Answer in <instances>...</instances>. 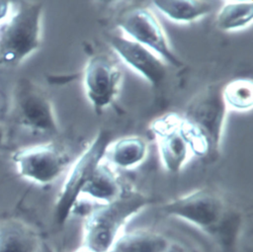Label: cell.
I'll return each instance as SVG.
<instances>
[{
    "label": "cell",
    "mask_w": 253,
    "mask_h": 252,
    "mask_svg": "<svg viewBox=\"0 0 253 252\" xmlns=\"http://www.w3.org/2000/svg\"><path fill=\"white\" fill-rule=\"evenodd\" d=\"M221 87L208 86L189 103L182 116V127L192 153L213 159L219 153L227 109Z\"/></svg>",
    "instance_id": "cell-1"
},
{
    "label": "cell",
    "mask_w": 253,
    "mask_h": 252,
    "mask_svg": "<svg viewBox=\"0 0 253 252\" xmlns=\"http://www.w3.org/2000/svg\"><path fill=\"white\" fill-rule=\"evenodd\" d=\"M149 199L136 191L123 192L110 203L95 208L83 226V244L88 252H106L120 236L129 218L142 210Z\"/></svg>",
    "instance_id": "cell-2"
},
{
    "label": "cell",
    "mask_w": 253,
    "mask_h": 252,
    "mask_svg": "<svg viewBox=\"0 0 253 252\" xmlns=\"http://www.w3.org/2000/svg\"><path fill=\"white\" fill-rule=\"evenodd\" d=\"M42 3L21 1L0 26V61L17 65L41 45Z\"/></svg>",
    "instance_id": "cell-3"
},
{
    "label": "cell",
    "mask_w": 253,
    "mask_h": 252,
    "mask_svg": "<svg viewBox=\"0 0 253 252\" xmlns=\"http://www.w3.org/2000/svg\"><path fill=\"white\" fill-rule=\"evenodd\" d=\"M111 139L112 136L108 130H99L72 164L54 208V220L57 224H63L70 215L83 188L106 156Z\"/></svg>",
    "instance_id": "cell-4"
},
{
    "label": "cell",
    "mask_w": 253,
    "mask_h": 252,
    "mask_svg": "<svg viewBox=\"0 0 253 252\" xmlns=\"http://www.w3.org/2000/svg\"><path fill=\"white\" fill-rule=\"evenodd\" d=\"M161 210L166 215L181 218L211 232L221 226L228 212L224 200L210 189H199L171 200Z\"/></svg>",
    "instance_id": "cell-5"
},
{
    "label": "cell",
    "mask_w": 253,
    "mask_h": 252,
    "mask_svg": "<svg viewBox=\"0 0 253 252\" xmlns=\"http://www.w3.org/2000/svg\"><path fill=\"white\" fill-rule=\"evenodd\" d=\"M14 110L22 126L42 134H58L59 126L50 100L30 79L18 81L14 91Z\"/></svg>",
    "instance_id": "cell-6"
},
{
    "label": "cell",
    "mask_w": 253,
    "mask_h": 252,
    "mask_svg": "<svg viewBox=\"0 0 253 252\" xmlns=\"http://www.w3.org/2000/svg\"><path fill=\"white\" fill-rule=\"evenodd\" d=\"M118 27L126 38L147 47L164 62L176 67L183 65V61L172 49L164 29L151 10L130 9L119 18Z\"/></svg>",
    "instance_id": "cell-7"
},
{
    "label": "cell",
    "mask_w": 253,
    "mask_h": 252,
    "mask_svg": "<svg viewBox=\"0 0 253 252\" xmlns=\"http://www.w3.org/2000/svg\"><path fill=\"white\" fill-rule=\"evenodd\" d=\"M12 159L22 177L42 185L56 180L68 163L66 153L53 142L19 149Z\"/></svg>",
    "instance_id": "cell-8"
},
{
    "label": "cell",
    "mask_w": 253,
    "mask_h": 252,
    "mask_svg": "<svg viewBox=\"0 0 253 252\" xmlns=\"http://www.w3.org/2000/svg\"><path fill=\"white\" fill-rule=\"evenodd\" d=\"M164 168L173 174L179 173L193 155L182 127V116L176 113L156 118L149 126Z\"/></svg>",
    "instance_id": "cell-9"
},
{
    "label": "cell",
    "mask_w": 253,
    "mask_h": 252,
    "mask_svg": "<svg viewBox=\"0 0 253 252\" xmlns=\"http://www.w3.org/2000/svg\"><path fill=\"white\" fill-rule=\"evenodd\" d=\"M121 82L122 72L109 56L96 54L87 61L83 85L86 97L96 112H102L114 102Z\"/></svg>",
    "instance_id": "cell-10"
},
{
    "label": "cell",
    "mask_w": 253,
    "mask_h": 252,
    "mask_svg": "<svg viewBox=\"0 0 253 252\" xmlns=\"http://www.w3.org/2000/svg\"><path fill=\"white\" fill-rule=\"evenodd\" d=\"M108 41L118 56L149 84L157 87L165 79L167 66L150 49L123 36L111 35Z\"/></svg>",
    "instance_id": "cell-11"
},
{
    "label": "cell",
    "mask_w": 253,
    "mask_h": 252,
    "mask_svg": "<svg viewBox=\"0 0 253 252\" xmlns=\"http://www.w3.org/2000/svg\"><path fill=\"white\" fill-rule=\"evenodd\" d=\"M170 248L171 242L163 234L136 229L120 235L106 252H168Z\"/></svg>",
    "instance_id": "cell-12"
},
{
    "label": "cell",
    "mask_w": 253,
    "mask_h": 252,
    "mask_svg": "<svg viewBox=\"0 0 253 252\" xmlns=\"http://www.w3.org/2000/svg\"><path fill=\"white\" fill-rule=\"evenodd\" d=\"M155 9L172 22L189 24L204 18L212 11L209 0H159L153 1Z\"/></svg>",
    "instance_id": "cell-13"
},
{
    "label": "cell",
    "mask_w": 253,
    "mask_h": 252,
    "mask_svg": "<svg viewBox=\"0 0 253 252\" xmlns=\"http://www.w3.org/2000/svg\"><path fill=\"white\" fill-rule=\"evenodd\" d=\"M106 155L109 157L110 164L118 168H133L146 158L147 143L139 136H125L111 142Z\"/></svg>",
    "instance_id": "cell-14"
},
{
    "label": "cell",
    "mask_w": 253,
    "mask_h": 252,
    "mask_svg": "<svg viewBox=\"0 0 253 252\" xmlns=\"http://www.w3.org/2000/svg\"><path fill=\"white\" fill-rule=\"evenodd\" d=\"M39 238L26 224L7 220L0 225V252H37Z\"/></svg>",
    "instance_id": "cell-15"
},
{
    "label": "cell",
    "mask_w": 253,
    "mask_h": 252,
    "mask_svg": "<svg viewBox=\"0 0 253 252\" xmlns=\"http://www.w3.org/2000/svg\"><path fill=\"white\" fill-rule=\"evenodd\" d=\"M122 193L123 191L118 176L111 165L103 161L99 164L82 190L83 195H87L104 204L114 201Z\"/></svg>",
    "instance_id": "cell-16"
},
{
    "label": "cell",
    "mask_w": 253,
    "mask_h": 252,
    "mask_svg": "<svg viewBox=\"0 0 253 252\" xmlns=\"http://www.w3.org/2000/svg\"><path fill=\"white\" fill-rule=\"evenodd\" d=\"M253 20V1H225L216 14L215 23L223 32L246 29Z\"/></svg>",
    "instance_id": "cell-17"
},
{
    "label": "cell",
    "mask_w": 253,
    "mask_h": 252,
    "mask_svg": "<svg viewBox=\"0 0 253 252\" xmlns=\"http://www.w3.org/2000/svg\"><path fill=\"white\" fill-rule=\"evenodd\" d=\"M221 97L227 111L247 112L253 107V82L236 78L221 87Z\"/></svg>",
    "instance_id": "cell-18"
},
{
    "label": "cell",
    "mask_w": 253,
    "mask_h": 252,
    "mask_svg": "<svg viewBox=\"0 0 253 252\" xmlns=\"http://www.w3.org/2000/svg\"><path fill=\"white\" fill-rule=\"evenodd\" d=\"M10 1H0V22H3L9 14Z\"/></svg>",
    "instance_id": "cell-19"
},
{
    "label": "cell",
    "mask_w": 253,
    "mask_h": 252,
    "mask_svg": "<svg viewBox=\"0 0 253 252\" xmlns=\"http://www.w3.org/2000/svg\"><path fill=\"white\" fill-rule=\"evenodd\" d=\"M3 138H4V130H3V128H2L1 126H0V144H1L2 141H3Z\"/></svg>",
    "instance_id": "cell-20"
}]
</instances>
